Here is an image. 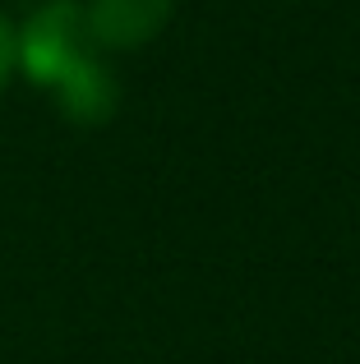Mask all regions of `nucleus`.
I'll list each match as a JSON object with an SVG mask.
<instances>
[{"instance_id": "2", "label": "nucleus", "mask_w": 360, "mask_h": 364, "mask_svg": "<svg viewBox=\"0 0 360 364\" xmlns=\"http://www.w3.org/2000/svg\"><path fill=\"white\" fill-rule=\"evenodd\" d=\"M176 0H88L83 18L97 51H139L171 23Z\"/></svg>"}, {"instance_id": "3", "label": "nucleus", "mask_w": 360, "mask_h": 364, "mask_svg": "<svg viewBox=\"0 0 360 364\" xmlns=\"http://www.w3.org/2000/svg\"><path fill=\"white\" fill-rule=\"evenodd\" d=\"M14 70H18V60H14V23L0 14V92H5V83H9Z\"/></svg>"}, {"instance_id": "1", "label": "nucleus", "mask_w": 360, "mask_h": 364, "mask_svg": "<svg viewBox=\"0 0 360 364\" xmlns=\"http://www.w3.org/2000/svg\"><path fill=\"white\" fill-rule=\"evenodd\" d=\"M14 60L28 83L55 92L74 79V74L92 70L102 60L97 42L88 33L79 0H42L23 28H14Z\"/></svg>"}]
</instances>
